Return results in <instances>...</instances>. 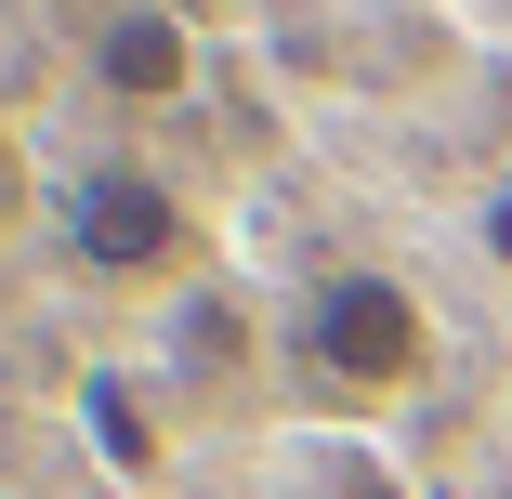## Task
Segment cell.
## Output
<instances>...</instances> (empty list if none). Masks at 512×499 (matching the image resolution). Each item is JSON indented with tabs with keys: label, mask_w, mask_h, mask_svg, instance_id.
<instances>
[{
	"label": "cell",
	"mask_w": 512,
	"mask_h": 499,
	"mask_svg": "<svg viewBox=\"0 0 512 499\" xmlns=\"http://www.w3.org/2000/svg\"><path fill=\"white\" fill-rule=\"evenodd\" d=\"M302 368L342 381V394H394L434 368V303L407 276H329L316 303H302Z\"/></svg>",
	"instance_id": "cell-1"
},
{
	"label": "cell",
	"mask_w": 512,
	"mask_h": 499,
	"mask_svg": "<svg viewBox=\"0 0 512 499\" xmlns=\"http://www.w3.org/2000/svg\"><path fill=\"white\" fill-rule=\"evenodd\" d=\"M66 250L92 276H171L184 263V197L158 171H132V158H92L66 184Z\"/></svg>",
	"instance_id": "cell-2"
},
{
	"label": "cell",
	"mask_w": 512,
	"mask_h": 499,
	"mask_svg": "<svg viewBox=\"0 0 512 499\" xmlns=\"http://www.w3.org/2000/svg\"><path fill=\"white\" fill-rule=\"evenodd\" d=\"M92 79H106L132 119H158V106H184V92H197V40L158 14V0H119V14L92 27Z\"/></svg>",
	"instance_id": "cell-3"
},
{
	"label": "cell",
	"mask_w": 512,
	"mask_h": 499,
	"mask_svg": "<svg viewBox=\"0 0 512 499\" xmlns=\"http://www.w3.org/2000/svg\"><path fill=\"white\" fill-rule=\"evenodd\" d=\"M79 408H92V447H106L119 473H158V421H145V394H132V381H92Z\"/></svg>",
	"instance_id": "cell-4"
},
{
	"label": "cell",
	"mask_w": 512,
	"mask_h": 499,
	"mask_svg": "<svg viewBox=\"0 0 512 499\" xmlns=\"http://www.w3.org/2000/svg\"><path fill=\"white\" fill-rule=\"evenodd\" d=\"M184 355H197V368H211V355L237 368V355H250V316H237V303H197V316H184Z\"/></svg>",
	"instance_id": "cell-5"
},
{
	"label": "cell",
	"mask_w": 512,
	"mask_h": 499,
	"mask_svg": "<svg viewBox=\"0 0 512 499\" xmlns=\"http://www.w3.org/2000/svg\"><path fill=\"white\" fill-rule=\"evenodd\" d=\"M14 211H27V145H14V119H0V237H14Z\"/></svg>",
	"instance_id": "cell-6"
},
{
	"label": "cell",
	"mask_w": 512,
	"mask_h": 499,
	"mask_svg": "<svg viewBox=\"0 0 512 499\" xmlns=\"http://www.w3.org/2000/svg\"><path fill=\"white\" fill-rule=\"evenodd\" d=\"M486 263H512V184L486 197Z\"/></svg>",
	"instance_id": "cell-7"
}]
</instances>
